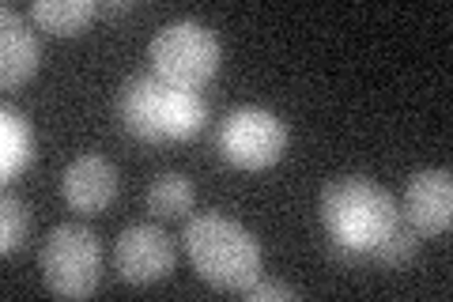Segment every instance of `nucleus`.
Listing matches in <instances>:
<instances>
[{"mask_svg": "<svg viewBox=\"0 0 453 302\" xmlns=\"http://www.w3.org/2000/svg\"><path fill=\"white\" fill-rule=\"evenodd\" d=\"M318 212L329 238L348 253H374L381 238L401 223V208H396L393 193L366 174L329 178L321 190Z\"/></svg>", "mask_w": 453, "mask_h": 302, "instance_id": "nucleus-1", "label": "nucleus"}, {"mask_svg": "<svg viewBox=\"0 0 453 302\" xmlns=\"http://www.w3.org/2000/svg\"><path fill=\"white\" fill-rule=\"evenodd\" d=\"M181 246H186L196 276L219 291H242L261 276L265 265L257 235L223 212H201L186 220Z\"/></svg>", "mask_w": 453, "mask_h": 302, "instance_id": "nucleus-2", "label": "nucleus"}, {"mask_svg": "<svg viewBox=\"0 0 453 302\" xmlns=\"http://www.w3.org/2000/svg\"><path fill=\"white\" fill-rule=\"evenodd\" d=\"M118 113L125 133L144 140V143H163V140H193L208 121V103L201 91L170 88L155 72H140L121 83L118 95Z\"/></svg>", "mask_w": 453, "mask_h": 302, "instance_id": "nucleus-3", "label": "nucleus"}, {"mask_svg": "<svg viewBox=\"0 0 453 302\" xmlns=\"http://www.w3.org/2000/svg\"><path fill=\"white\" fill-rule=\"evenodd\" d=\"M38 268L46 291L57 298H88L103 280V238L76 220L50 227L38 250Z\"/></svg>", "mask_w": 453, "mask_h": 302, "instance_id": "nucleus-4", "label": "nucleus"}, {"mask_svg": "<svg viewBox=\"0 0 453 302\" xmlns=\"http://www.w3.org/2000/svg\"><path fill=\"white\" fill-rule=\"evenodd\" d=\"M148 61L155 76L170 83V88L201 91L219 72L223 50L219 38L211 35V27H204L201 19H174L155 31L148 46Z\"/></svg>", "mask_w": 453, "mask_h": 302, "instance_id": "nucleus-5", "label": "nucleus"}, {"mask_svg": "<svg viewBox=\"0 0 453 302\" xmlns=\"http://www.w3.org/2000/svg\"><path fill=\"white\" fill-rule=\"evenodd\" d=\"M291 143V128L283 118H276L265 106H234L226 110V118L219 121L216 148L231 166L238 170H265L276 166L283 159Z\"/></svg>", "mask_w": 453, "mask_h": 302, "instance_id": "nucleus-6", "label": "nucleus"}, {"mask_svg": "<svg viewBox=\"0 0 453 302\" xmlns=\"http://www.w3.org/2000/svg\"><path fill=\"white\" fill-rule=\"evenodd\" d=\"M178 250L159 223H133L113 238V272L133 283V287H148L159 283L174 272Z\"/></svg>", "mask_w": 453, "mask_h": 302, "instance_id": "nucleus-7", "label": "nucleus"}, {"mask_svg": "<svg viewBox=\"0 0 453 302\" xmlns=\"http://www.w3.org/2000/svg\"><path fill=\"white\" fill-rule=\"evenodd\" d=\"M401 215L419 235H446L453 223V174L446 166L416 170L404 182Z\"/></svg>", "mask_w": 453, "mask_h": 302, "instance_id": "nucleus-8", "label": "nucleus"}, {"mask_svg": "<svg viewBox=\"0 0 453 302\" xmlns=\"http://www.w3.org/2000/svg\"><path fill=\"white\" fill-rule=\"evenodd\" d=\"M118 166L106 155H76L61 174V193L68 200V208L80 215H98L118 200Z\"/></svg>", "mask_w": 453, "mask_h": 302, "instance_id": "nucleus-9", "label": "nucleus"}, {"mask_svg": "<svg viewBox=\"0 0 453 302\" xmlns=\"http://www.w3.org/2000/svg\"><path fill=\"white\" fill-rule=\"evenodd\" d=\"M42 65V42L12 4L0 8V83L4 91L23 88Z\"/></svg>", "mask_w": 453, "mask_h": 302, "instance_id": "nucleus-10", "label": "nucleus"}, {"mask_svg": "<svg viewBox=\"0 0 453 302\" xmlns=\"http://www.w3.org/2000/svg\"><path fill=\"white\" fill-rule=\"evenodd\" d=\"M35 159V128L16 106L0 110V178L16 182Z\"/></svg>", "mask_w": 453, "mask_h": 302, "instance_id": "nucleus-11", "label": "nucleus"}, {"mask_svg": "<svg viewBox=\"0 0 453 302\" xmlns=\"http://www.w3.org/2000/svg\"><path fill=\"white\" fill-rule=\"evenodd\" d=\"M95 16H98L95 0H35L31 4V19L57 38L83 35Z\"/></svg>", "mask_w": 453, "mask_h": 302, "instance_id": "nucleus-12", "label": "nucleus"}, {"mask_svg": "<svg viewBox=\"0 0 453 302\" xmlns=\"http://www.w3.org/2000/svg\"><path fill=\"white\" fill-rule=\"evenodd\" d=\"M193 200H196L193 182L178 174V170H163L148 185V212L155 220H186L193 212Z\"/></svg>", "mask_w": 453, "mask_h": 302, "instance_id": "nucleus-13", "label": "nucleus"}, {"mask_svg": "<svg viewBox=\"0 0 453 302\" xmlns=\"http://www.w3.org/2000/svg\"><path fill=\"white\" fill-rule=\"evenodd\" d=\"M27 238H31V208L19 197L4 193V200H0V253L4 257L19 253Z\"/></svg>", "mask_w": 453, "mask_h": 302, "instance_id": "nucleus-14", "label": "nucleus"}, {"mask_svg": "<svg viewBox=\"0 0 453 302\" xmlns=\"http://www.w3.org/2000/svg\"><path fill=\"white\" fill-rule=\"evenodd\" d=\"M416 250H419V231L401 215V223H396L393 231L381 238V246L374 250V257L381 265H404L408 257H416Z\"/></svg>", "mask_w": 453, "mask_h": 302, "instance_id": "nucleus-15", "label": "nucleus"}, {"mask_svg": "<svg viewBox=\"0 0 453 302\" xmlns=\"http://www.w3.org/2000/svg\"><path fill=\"white\" fill-rule=\"evenodd\" d=\"M238 295H242L246 302H273V298H283V302H288V298H306L303 287L283 283V280H261V276L253 280L250 287H242Z\"/></svg>", "mask_w": 453, "mask_h": 302, "instance_id": "nucleus-16", "label": "nucleus"}]
</instances>
